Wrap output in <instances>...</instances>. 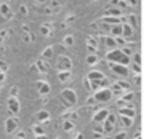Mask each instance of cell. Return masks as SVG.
Instances as JSON below:
<instances>
[{"label":"cell","instance_id":"obj_1","mask_svg":"<svg viewBox=\"0 0 149 139\" xmlns=\"http://www.w3.org/2000/svg\"><path fill=\"white\" fill-rule=\"evenodd\" d=\"M106 59L107 62H116V64H122V66H130L132 61H130L128 56H125L119 48H114V50H109L106 53Z\"/></svg>","mask_w":149,"mask_h":139},{"label":"cell","instance_id":"obj_2","mask_svg":"<svg viewBox=\"0 0 149 139\" xmlns=\"http://www.w3.org/2000/svg\"><path fill=\"white\" fill-rule=\"evenodd\" d=\"M59 99H61V102L64 104L68 109H71V107H74L75 104H77V93H75V90H72V88H64V90L61 91V94H59Z\"/></svg>","mask_w":149,"mask_h":139},{"label":"cell","instance_id":"obj_3","mask_svg":"<svg viewBox=\"0 0 149 139\" xmlns=\"http://www.w3.org/2000/svg\"><path fill=\"white\" fill-rule=\"evenodd\" d=\"M93 98H95V101H96V104H107L114 99L111 88H100V90H96L93 94Z\"/></svg>","mask_w":149,"mask_h":139},{"label":"cell","instance_id":"obj_4","mask_svg":"<svg viewBox=\"0 0 149 139\" xmlns=\"http://www.w3.org/2000/svg\"><path fill=\"white\" fill-rule=\"evenodd\" d=\"M107 66H109L111 72H112L114 75H117V77H120V78H127V77H128V74H130L128 66L116 64V62H107Z\"/></svg>","mask_w":149,"mask_h":139},{"label":"cell","instance_id":"obj_5","mask_svg":"<svg viewBox=\"0 0 149 139\" xmlns=\"http://www.w3.org/2000/svg\"><path fill=\"white\" fill-rule=\"evenodd\" d=\"M7 106H8V115L11 117H18L21 112V104H19V99L16 96H10L7 101Z\"/></svg>","mask_w":149,"mask_h":139},{"label":"cell","instance_id":"obj_6","mask_svg":"<svg viewBox=\"0 0 149 139\" xmlns=\"http://www.w3.org/2000/svg\"><path fill=\"white\" fill-rule=\"evenodd\" d=\"M72 59L71 56L68 55H59L58 56V61H56V69L58 71H71L72 69Z\"/></svg>","mask_w":149,"mask_h":139},{"label":"cell","instance_id":"obj_7","mask_svg":"<svg viewBox=\"0 0 149 139\" xmlns=\"http://www.w3.org/2000/svg\"><path fill=\"white\" fill-rule=\"evenodd\" d=\"M116 123H117V117L116 113L109 112V115L106 117V120L103 122V129H104V134H111L112 129L116 128Z\"/></svg>","mask_w":149,"mask_h":139},{"label":"cell","instance_id":"obj_8","mask_svg":"<svg viewBox=\"0 0 149 139\" xmlns=\"http://www.w3.org/2000/svg\"><path fill=\"white\" fill-rule=\"evenodd\" d=\"M18 126H19V120H18V117L8 115V118L5 120V133H7V134H13V133L18 129Z\"/></svg>","mask_w":149,"mask_h":139},{"label":"cell","instance_id":"obj_9","mask_svg":"<svg viewBox=\"0 0 149 139\" xmlns=\"http://www.w3.org/2000/svg\"><path fill=\"white\" fill-rule=\"evenodd\" d=\"M100 23L109 24V26H114V24H123V23H127V18H125V15H122V16H101Z\"/></svg>","mask_w":149,"mask_h":139},{"label":"cell","instance_id":"obj_10","mask_svg":"<svg viewBox=\"0 0 149 139\" xmlns=\"http://www.w3.org/2000/svg\"><path fill=\"white\" fill-rule=\"evenodd\" d=\"M85 43H87V50H88V51L93 53V55H96L98 50H100V43H98L96 37H95V35H87Z\"/></svg>","mask_w":149,"mask_h":139},{"label":"cell","instance_id":"obj_11","mask_svg":"<svg viewBox=\"0 0 149 139\" xmlns=\"http://www.w3.org/2000/svg\"><path fill=\"white\" fill-rule=\"evenodd\" d=\"M36 88H37L39 96H48L50 91H52L50 83H48V82H45V80H39V82H37V85H36Z\"/></svg>","mask_w":149,"mask_h":139},{"label":"cell","instance_id":"obj_12","mask_svg":"<svg viewBox=\"0 0 149 139\" xmlns=\"http://www.w3.org/2000/svg\"><path fill=\"white\" fill-rule=\"evenodd\" d=\"M0 13L7 21L13 19V11H11L10 3H7V2H0Z\"/></svg>","mask_w":149,"mask_h":139},{"label":"cell","instance_id":"obj_13","mask_svg":"<svg viewBox=\"0 0 149 139\" xmlns=\"http://www.w3.org/2000/svg\"><path fill=\"white\" fill-rule=\"evenodd\" d=\"M34 120H36V123H40V125H45L47 122H50V113H48V110L40 109L39 112L36 113Z\"/></svg>","mask_w":149,"mask_h":139},{"label":"cell","instance_id":"obj_14","mask_svg":"<svg viewBox=\"0 0 149 139\" xmlns=\"http://www.w3.org/2000/svg\"><path fill=\"white\" fill-rule=\"evenodd\" d=\"M36 71H39L40 74H47V72L50 71V61H47V59H42V58H39L36 61Z\"/></svg>","mask_w":149,"mask_h":139},{"label":"cell","instance_id":"obj_15","mask_svg":"<svg viewBox=\"0 0 149 139\" xmlns=\"http://www.w3.org/2000/svg\"><path fill=\"white\" fill-rule=\"evenodd\" d=\"M122 15H123V11H120L116 7H111L109 3L104 5V8H103V16H122Z\"/></svg>","mask_w":149,"mask_h":139},{"label":"cell","instance_id":"obj_16","mask_svg":"<svg viewBox=\"0 0 149 139\" xmlns=\"http://www.w3.org/2000/svg\"><path fill=\"white\" fill-rule=\"evenodd\" d=\"M104 77H106L104 72L103 71H98V69H91V71L87 74V78L90 82H100V80H103Z\"/></svg>","mask_w":149,"mask_h":139},{"label":"cell","instance_id":"obj_17","mask_svg":"<svg viewBox=\"0 0 149 139\" xmlns=\"http://www.w3.org/2000/svg\"><path fill=\"white\" fill-rule=\"evenodd\" d=\"M107 115H109V110L107 109H98L96 112L93 113V122L95 123H103Z\"/></svg>","mask_w":149,"mask_h":139},{"label":"cell","instance_id":"obj_18","mask_svg":"<svg viewBox=\"0 0 149 139\" xmlns=\"http://www.w3.org/2000/svg\"><path fill=\"white\" fill-rule=\"evenodd\" d=\"M119 115H123V117H130V118H135L136 117V110L133 106H125L122 107V109H119Z\"/></svg>","mask_w":149,"mask_h":139},{"label":"cell","instance_id":"obj_19","mask_svg":"<svg viewBox=\"0 0 149 139\" xmlns=\"http://www.w3.org/2000/svg\"><path fill=\"white\" fill-rule=\"evenodd\" d=\"M71 78H72V71H58L59 83H68Z\"/></svg>","mask_w":149,"mask_h":139},{"label":"cell","instance_id":"obj_20","mask_svg":"<svg viewBox=\"0 0 149 139\" xmlns=\"http://www.w3.org/2000/svg\"><path fill=\"white\" fill-rule=\"evenodd\" d=\"M133 30H135V29H133V27L130 26V24H127V23H123V24H122V37H123V39H127V40L132 39L133 34H135Z\"/></svg>","mask_w":149,"mask_h":139},{"label":"cell","instance_id":"obj_21","mask_svg":"<svg viewBox=\"0 0 149 139\" xmlns=\"http://www.w3.org/2000/svg\"><path fill=\"white\" fill-rule=\"evenodd\" d=\"M119 123L122 125V128H123V129H128L130 126H133V123H135V118H130V117L119 115Z\"/></svg>","mask_w":149,"mask_h":139},{"label":"cell","instance_id":"obj_22","mask_svg":"<svg viewBox=\"0 0 149 139\" xmlns=\"http://www.w3.org/2000/svg\"><path fill=\"white\" fill-rule=\"evenodd\" d=\"M109 35L111 37H122V24H114V26H111Z\"/></svg>","mask_w":149,"mask_h":139},{"label":"cell","instance_id":"obj_23","mask_svg":"<svg viewBox=\"0 0 149 139\" xmlns=\"http://www.w3.org/2000/svg\"><path fill=\"white\" fill-rule=\"evenodd\" d=\"M85 62H87L88 66H91V67H93V66H96L98 62H100V56H98V55H93V53H90V55L85 58Z\"/></svg>","mask_w":149,"mask_h":139},{"label":"cell","instance_id":"obj_24","mask_svg":"<svg viewBox=\"0 0 149 139\" xmlns=\"http://www.w3.org/2000/svg\"><path fill=\"white\" fill-rule=\"evenodd\" d=\"M61 118L63 120H72V122H77L79 120V112H72V110H69V112L63 113Z\"/></svg>","mask_w":149,"mask_h":139},{"label":"cell","instance_id":"obj_25","mask_svg":"<svg viewBox=\"0 0 149 139\" xmlns=\"http://www.w3.org/2000/svg\"><path fill=\"white\" fill-rule=\"evenodd\" d=\"M32 133H34V136L47 134V133H45V128H43V125H40V123H34V125H32Z\"/></svg>","mask_w":149,"mask_h":139},{"label":"cell","instance_id":"obj_26","mask_svg":"<svg viewBox=\"0 0 149 139\" xmlns=\"http://www.w3.org/2000/svg\"><path fill=\"white\" fill-rule=\"evenodd\" d=\"M53 53H55L53 46H48V48H45V50L42 51V56H40V58H42V59H47V61H50V59L53 58Z\"/></svg>","mask_w":149,"mask_h":139},{"label":"cell","instance_id":"obj_27","mask_svg":"<svg viewBox=\"0 0 149 139\" xmlns=\"http://www.w3.org/2000/svg\"><path fill=\"white\" fill-rule=\"evenodd\" d=\"M75 126V122H72V120H63V129H64L66 133L72 131Z\"/></svg>","mask_w":149,"mask_h":139},{"label":"cell","instance_id":"obj_28","mask_svg":"<svg viewBox=\"0 0 149 139\" xmlns=\"http://www.w3.org/2000/svg\"><path fill=\"white\" fill-rule=\"evenodd\" d=\"M135 96H136V94L133 93V91H125V93H123V94H122V96H120V98H122V99L125 101L127 104H130V102H132L133 99H135Z\"/></svg>","mask_w":149,"mask_h":139},{"label":"cell","instance_id":"obj_29","mask_svg":"<svg viewBox=\"0 0 149 139\" xmlns=\"http://www.w3.org/2000/svg\"><path fill=\"white\" fill-rule=\"evenodd\" d=\"M116 83H117V85H119V86L123 90V93H125V91H130V88H132V85H130L128 82L125 80V78H122V80H117Z\"/></svg>","mask_w":149,"mask_h":139},{"label":"cell","instance_id":"obj_30","mask_svg":"<svg viewBox=\"0 0 149 139\" xmlns=\"http://www.w3.org/2000/svg\"><path fill=\"white\" fill-rule=\"evenodd\" d=\"M127 18V24H130V26L135 29L136 26H138V19H136V16L135 15H128V16H125Z\"/></svg>","mask_w":149,"mask_h":139},{"label":"cell","instance_id":"obj_31","mask_svg":"<svg viewBox=\"0 0 149 139\" xmlns=\"http://www.w3.org/2000/svg\"><path fill=\"white\" fill-rule=\"evenodd\" d=\"M40 34H42L43 37H48V35H52V27L48 26V24H43L42 27H40Z\"/></svg>","mask_w":149,"mask_h":139},{"label":"cell","instance_id":"obj_32","mask_svg":"<svg viewBox=\"0 0 149 139\" xmlns=\"http://www.w3.org/2000/svg\"><path fill=\"white\" fill-rule=\"evenodd\" d=\"M74 42H75V40H74V37H72V35H66L64 39H63V45H64L66 48L72 46V45H74Z\"/></svg>","mask_w":149,"mask_h":139},{"label":"cell","instance_id":"obj_33","mask_svg":"<svg viewBox=\"0 0 149 139\" xmlns=\"http://www.w3.org/2000/svg\"><path fill=\"white\" fill-rule=\"evenodd\" d=\"M50 7H52V13H56V11L61 8V3H59L58 0H53L52 3H50Z\"/></svg>","mask_w":149,"mask_h":139},{"label":"cell","instance_id":"obj_34","mask_svg":"<svg viewBox=\"0 0 149 139\" xmlns=\"http://www.w3.org/2000/svg\"><path fill=\"white\" fill-rule=\"evenodd\" d=\"M114 39H116V45L117 46H123V45H127V43H128V40L127 39H123V37H114Z\"/></svg>","mask_w":149,"mask_h":139},{"label":"cell","instance_id":"obj_35","mask_svg":"<svg viewBox=\"0 0 149 139\" xmlns=\"http://www.w3.org/2000/svg\"><path fill=\"white\" fill-rule=\"evenodd\" d=\"M116 106H117V109H122V107L128 106V104H127L125 101L122 99V98H117V99H116Z\"/></svg>","mask_w":149,"mask_h":139},{"label":"cell","instance_id":"obj_36","mask_svg":"<svg viewBox=\"0 0 149 139\" xmlns=\"http://www.w3.org/2000/svg\"><path fill=\"white\" fill-rule=\"evenodd\" d=\"M8 32H10L8 29H2V30H0V43H3V42H5V39H7Z\"/></svg>","mask_w":149,"mask_h":139},{"label":"cell","instance_id":"obj_37","mask_svg":"<svg viewBox=\"0 0 149 139\" xmlns=\"http://www.w3.org/2000/svg\"><path fill=\"white\" fill-rule=\"evenodd\" d=\"M82 83H84V88H85V90H87L88 93H91V85H90V80H88L87 77H85L84 80H82Z\"/></svg>","mask_w":149,"mask_h":139},{"label":"cell","instance_id":"obj_38","mask_svg":"<svg viewBox=\"0 0 149 139\" xmlns=\"http://www.w3.org/2000/svg\"><path fill=\"white\" fill-rule=\"evenodd\" d=\"M0 71H2V72H7L8 71V64H7L5 59H0Z\"/></svg>","mask_w":149,"mask_h":139},{"label":"cell","instance_id":"obj_39","mask_svg":"<svg viewBox=\"0 0 149 139\" xmlns=\"http://www.w3.org/2000/svg\"><path fill=\"white\" fill-rule=\"evenodd\" d=\"M127 138V129H123V131H119L116 136H114V139H125Z\"/></svg>","mask_w":149,"mask_h":139},{"label":"cell","instance_id":"obj_40","mask_svg":"<svg viewBox=\"0 0 149 139\" xmlns=\"http://www.w3.org/2000/svg\"><path fill=\"white\" fill-rule=\"evenodd\" d=\"M95 133H100V134H104L103 123H96V125H95Z\"/></svg>","mask_w":149,"mask_h":139},{"label":"cell","instance_id":"obj_41","mask_svg":"<svg viewBox=\"0 0 149 139\" xmlns=\"http://www.w3.org/2000/svg\"><path fill=\"white\" fill-rule=\"evenodd\" d=\"M16 134H15V138H23V139H26V133L23 131V129H16Z\"/></svg>","mask_w":149,"mask_h":139},{"label":"cell","instance_id":"obj_42","mask_svg":"<svg viewBox=\"0 0 149 139\" xmlns=\"http://www.w3.org/2000/svg\"><path fill=\"white\" fill-rule=\"evenodd\" d=\"M132 71L135 72V74H141V66H138V64H132Z\"/></svg>","mask_w":149,"mask_h":139},{"label":"cell","instance_id":"obj_43","mask_svg":"<svg viewBox=\"0 0 149 139\" xmlns=\"http://www.w3.org/2000/svg\"><path fill=\"white\" fill-rule=\"evenodd\" d=\"M18 93H19V88H18V86H13L10 90V96H16L18 98Z\"/></svg>","mask_w":149,"mask_h":139},{"label":"cell","instance_id":"obj_44","mask_svg":"<svg viewBox=\"0 0 149 139\" xmlns=\"http://www.w3.org/2000/svg\"><path fill=\"white\" fill-rule=\"evenodd\" d=\"M85 104H87L88 107H91V106H95V104H96V101H95V98H93V96H90V98L87 99V102H85Z\"/></svg>","mask_w":149,"mask_h":139},{"label":"cell","instance_id":"obj_45","mask_svg":"<svg viewBox=\"0 0 149 139\" xmlns=\"http://www.w3.org/2000/svg\"><path fill=\"white\" fill-rule=\"evenodd\" d=\"M31 40H32L31 39V32L29 34H23V42L24 43H31Z\"/></svg>","mask_w":149,"mask_h":139},{"label":"cell","instance_id":"obj_46","mask_svg":"<svg viewBox=\"0 0 149 139\" xmlns=\"http://www.w3.org/2000/svg\"><path fill=\"white\" fill-rule=\"evenodd\" d=\"M19 13L24 15V16L27 15V7H26V5H19Z\"/></svg>","mask_w":149,"mask_h":139},{"label":"cell","instance_id":"obj_47","mask_svg":"<svg viewBox=\"0 0 149 139\" xmlns=\"http://www.w3.org/2000/svg\"><path fill=\"white\" fill-rule=\"evenodd\" d=\"M5 80H7V72H2V71H0V85L3 83Z\"/></svg>","mask_w":149,"mask_h":139},{"label":"cell","instance_id":"obj_48","mask_svg":"<svg viewBox=\"0 0 149 139\" xmlns=\"http://www.w3.org/2000/svg\"><path fill=\"white\" fill-rule=\"evenodd\" d=\"M74 21H75V16H74V15H69V16L66 18V23H68V24H72Z\"/></svg>","mask_w":149,"mask_h":139},{"label":"cell","instance_id":"obj_49","mask_svg":"<svg viewBox=\"0 0 149 139\" xmlns=\"http://www.w3.org/2000/svg\"><path fill=\"white\" fill-rule=\"evenodd\" d=\"M21 29H23V34H29V32H31L27 24H23V27H21Z\"/></svg>","mask_w":149,"mask_h":139},{"label":"cell","instance_id":"obj_50","mask_svg":"<svg viewBox=\"0 0 149 139\" xmlns=\"http://www.w3.org/2000/svg\"><path fill=\"white\" fill-rule=\"evenodd\" d=\"M135 85H141V75L139 74H136V77H135Z\"/></svg>","mask_w":149,"mask_h":139},{"label":"cell","instance_id":"obj_51","mask_svg":"<svg viewBox=\"0 0 149 139\" xmlns=\"http://www.w3.org/2000/svg\"><path fill=\"white\" fill-rule=\"evenodd\" d=\"M103 136H104V134H100V133H93V138H95V139H101Z\"/></svg>","mask_w":149,"mask_h":139},{"label":"cell","instance_id":"obj_52","mask_svg":"<svg viewBox=\"0 0 149 139\" xmlns=\"http://www.w3.org/2000/svg\"><path fill=\"white\" fill-rule=\"evenodd\" d=\"M43 13H45V15H52V8H50V7H47L45 10H43Z\"/></svg>","mask_w":149,"mask_h":139},{"label":"cell","instance_id":"obj_53","mask_svg":"<svg viewBox=\"0 0 149 139\" xmlns=\"http://www.w3.org/2000/svg\"><path fill=\"white\" fill-rule=\"evenodd\" d=\"M36 139H48L47 134H40V136H36Z\"/></svg>","mask_w":149,"mask_h":139},{"label":"cell","instance_id":"obj_54","mask_svg":"<svg viewBox=\"0 0 149 139\" xmlns=\"http://www.w3.org/2000/svg\"><path fill=\"white\" fill-rule=\"evenodd\" d=\"M34 2H36V3H39V5H45L47 0H34Z\"/></svg>","mask_w":149,"mask_h":139},{"label":"cell","instance_id":"obj_55","mask_svg":"<svg viewBox=\"0 0 149 139\" xmlns=\"http://www.w3.org/2000/svg\"><path fill=\"white\" fill-rule=\"evenodd\" d=\"M75 139H84V134H82V133H77V136H75Z\"/></svg>","mask_w":149,"mask_h":139},{"label":"cell","instance_id":"obj_56","mask_svg":"<svg viewBox=\"0 0 149 139\" xmlns=\"http://www.w3.org/2000/svg\"><path fill=\"white\" fill-rule=\"evenodd\" d=\"M135 139H141V136H139V133H136V136H135Z\"/></svg>","mask_w":149,"mask_h":139},{"label":"cell","instance_id":"obj_57","mask_svg":"<svg viewBox=\"0 0 149 139\" xmlns=\"http://www.w3.org/2000/svg\"><path fill=\"white\" fill-rule=\"evenodd\" d=\"M3 2H7V3H10V2H13V0H3Z\"/></svg>","mask_w":149,"mask_h":139},{"label":"cell","instance_id":"obj_58","mask_svg":"<svg viewBox=\"0 0 149 139\" xmlns=\"http://www.w3.org/2000/svg\"><path fill=\"white\" fill-rule=\"evenodd\" d=\"M13 139H23V138H13Z\"/></svg>","mask_w":149,"mask_h":139},{"label":"cell","instance_id":"obj_59","mask_svg":"<svg viewBox=\"0 0 149 139\" xmlns=\"http://www.w3.org/2000/svg\"><path fill=\"white\" fill-rule=\"evenodd\" d=\"M90 2H96V0H90Z\"/></svg>","mask_w":149,"mask_h":139},{"label":"cell","instance_id":"obj_60","mask_svg":"<svg viewBox=\"0 0 149 139\" xmlns=\"http://www.w3.org/2000/svg\"><path fill=\"white\" fill-rule=\"evenodd\" d=\"M56 139H63V138H56Z\"/></svg>","mask_w":149,"mask_h":139},{"label":"cell","instance_id":"obj_61","mask_svg":"<svg viewBox=\"0 0 149 139\" xmlns=\"http://www.w3.org/2000/svg\"><path fill=\"white\" fill-rule=\"evenodd\" d=\"M0 2H2V0H0Z\"/></svg>","mask_w":149,"mask_h":139},{"label":"cell","instance_id":"obj_62","mask_svg":"<svg viewBox=\"0 0 149 139\" xmlns=\"http://www.w3.org/2000/svg\"><path fill=\"white\" fill-rule=\"evenodd\" d=\"M125 2H127V0H125Z\"/></svg>","mask_w":149,"mask_h":139}]
</instances>
